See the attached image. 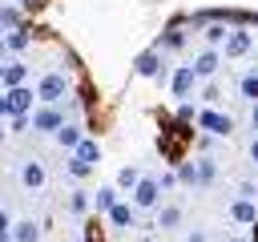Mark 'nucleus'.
Returning a JSON list of instances; mask_svg holds the SVG:
<instances>
[{"label":"nucleus","mask_w":258,"mask_h":242,"mask_svg":"<svg viewBox=\"0 0 258 242\" xmlns=\"http://www.w3.org/2000/svg\"><path fill=\"white\" fill-rule=\"evenodd\" d=\"M4 44H8V52H24V48L32 44V36H28L24 28H8V32H4Z\"/></svg>","instance_id":"f3484780"},{"label":"nucleus","mask_w":258,"mask_h":242,"mask_svg":"<svg viewBox=\"0 0 258 242\" xmlns=\"http://www.w3.org/2000/svg\"><path fill=\"white\" fill-rule=\"evenodd\" d=\"M226 32H230L226 24H206V32H202V36H206V44H210V48H222V40H226Z\"/></svg>","instance_id":"aec40b11"},{"label":"nucleus","mask_w":258,"mask_h":242,"mask_svg":"<svg viewBox=\"0 0 258 242\" xmlns=\"http://www.w3.org/2000/svg\"><path fill=\"white\" fill-rule=\"evenodd\" d=\"M20 186H24V190H40V186H44V165H40L36 157L20 165Z\"/></svg>","instance_id":"9b49d317"},{"label":"nucleus","mask_w":258,"mask_h":242,"mask_svg":"<svg viewBox=\"0 0 258 242\" xmlns=\"http://www.w3.org/2000/svg\"><path fill=\"white\" fill-rule=\"evenodd\" d=\"M157 182H161V190H169V186H177V173H161Z\"/></svg>","instance_id":"7c9ffc66"},{"label":"nucleus","mask_w":258,"mask_h":242,"mask_svg":"<svg viewBox=\"0 0 258 242\" xmlns=\"http://www.w3.org/2000/svg\"><path fill=\"white\" fill-rule=\"evenodd\" d=\"M250 242H258V222H254V234H250Z\"/></svg>","instance_id":"e433bc0d"},{"label":"nucleus","mask_w":258,"mask_h":242,"mask_svg":"<svg viewBox=\"0 0 258 242\" xmlns=\"http://www.w3.org/2000/svg\"><path fill=\"white\" fill-rule=\"evenodd\" d=\"M194 85H198V73H194V65H177V69H173V77H169V89H173V97H189V93H194Z\"/></svg>","instance_id":"423d86ee"},{"label":"nucleus","mask_w":258,"mask_h":242,"mask_svg":"<svg viewBox=\"0 0 258 242\" xmlns=\"http://www.w3.org/2000/svg\"><path fill=\"white\" fill-rule=\"evenodd\" d=\"M12 242H40V226L32 222V218H24V222H12Z\"/></svg>","instance_id":"4468645a"},{"label":"nucleus","mask_w":258,"mask_h":242,"mask_svg":"<svg viewBox=\"0 0 258 242\" xmlns=\"http://www.w3.org/2000/svg\"><path fill=\"white\" fill-rule=\"evenodd\" d=\"M60 125H64V113H60L56 105H40V109L32 113V129H36V133H56Z\"/></svg>","instance_id":"39448f33"},{"label":"nucleus","mask_w":258,"mask_h":242,"mask_svg":"<svg viewBox=\"0 0 258 242\" xmlns=\"http://www.w3.org/2000/svg\"><path fill=\"white\" fill-rule=\"evenodd\" d=\"M24 81H28V65H20V60H4L0 65V85L4 89H16Z\"/></svg>","instance_id":"0eeeda50"},{"label":"nucleus","mask_w":258,"mask_h":242,"mask_svg":"<svg viewBox=\"0 0 258 242\" xmlns=\"http://www.w3.org/2000/svg\"><path fill=\"white\" fill-rule=\"evenodd\" d=\"M69 210H73V214H85V210H89V198H85V194H73V198H69Z\"/></svg>","instance_id":"cd10ccee"},{"label":"nucleus","mask_w":258,"mask_h":242,"mask_svg":"<svg viewBox=\"0 0 258 242\" xmlns=\"http://www.w3.org/2000/svg\"><path fill=\"white\" fill-rule=\"evenodd\" d=\"M214 173H218V165H214V157H202V161H198V186H206V182H214Z\"/></svg>","instance_id":"4be33fe9"},{"label":"nucleus","mask_w":258,"mask_h":242,"mask_svg":"<svg viewBox=\"0 0 258 242\" xmlns=\"http://www.w3.org/2000/svg\"><path fill=\"white\" fill-rule=\"evenodd\" d=\"M117 202H121V198H117V186H101V190L93 194V206H97L101 214H109V210H113Z\"/></svg>","instance_id":"dca6fc26"},{"label":"nucleus","mask_w":258,"mask_h":242,"mask_svg":"<svg viewBox=\"0 0 258 242\" xmlns=\"http://www.w3.org/2000/svg\"><path fill=\"white\" fill-rule=\"evenodd\" d=\"M230 242H246V238H230Z\"/></svg>","instance_id":"4c0bfd02"},{"label":"nucleus","mask_w":258,"mask_h":242,"mask_svg":"<svg viewBox=\"0 0 258 242\" xmlns=\"http://www.w3.org/2000/svg\"><path fill=\"white\" fill-rule=\"evenodd\" d=\"M238 198H250V202H254V198H258V190H254V182H242V190H238Z\"/></svg>","instance_id":"c756f323"},{"label":"nucleus","mask_w":258,"mask_h":242,"mask_svg":"<svg viewBox=\"0 0 258 242\" xmlns=\"http://www.w3.org/2000/svg\"><path fill=\"white\" fill-rule=\"evenodd\" d=\"M0 32H4V24H0Z\"/></svg>","instance_id":"ea45409f"},{"label":"nucleus","mask_w":258,"mask_h":242,"mask_svg":"<svg viewBox=\"0 0 258 242\" xmlns=\"http://www.w3.org/2000/svg\"><path fill=\"white\" fill-rule=\"evenodd\" d=\"M0 24H4V32L16 28V24H20V12H16V8H0Z\"/></svg>","instance_id":"a878e982"},{"label":"nucleus","mask_w":258,"mask_h":242,"mask_svg":"<svg viewBox=\"0 0 258 242\" xmlns=\"http://www.w3.org/2000/svg\"><path fill=\"white\" fill-rule=\"evenodd\" d=\"M218 65H222V52H218V48L198 52V56H194V73H198V81H202V77H214V73H218Z\"/></svg>","instance_id":"6e6552de"},{"label":"nucleus","mask_w":258,"mask_h":242,"mask_svg":"<svg viewBox=\"0 0 258 242\" xmlns=\"http://www.w3.org/2000/svg\"><path fill=\"white\" fill-rule=\"evenodd\" d=\"M4 56H8V44H4V36H0V60H4Z\"/></svg>","instance_id":"c9c22d12"},{"label":"nucleus","mask_w":258,"mask_h":242,"mask_svg":"<svg viewBox=\"0 0 258 242\" xmlns=\"http://www.w3.org/2000/svg\"><path fill=\"white\" fill-rule=\"evenodd\" d=\"M157 202H161V182L141 173V182L133 186V206H137V210H153Z\"/></svg>","instance_id":"20e7f679"},{"label":"nucleus","mask_w":258,"mask_h":242,"mask_svg":"<svg viewBox=\"0 0 258 242\" xmlns=\"http://www.w3.org/2000/svg\"><path fill=\"white\" fill-rule=\"evenodd\" d=\"M64 169H69L73 177H89V173H93V165H89V161H81V157H69V161H64Z\"/></svg>","instance_id":"5701e85b"},{"label":"nucleus","mask_w":258,"mask_h":242,"mask_svg":"<svg viewBox=\"0 0 258 242\" xmlns=\"http://www.w3.org/2000/svg\"><path fill=\"white\" fill-rule=\"evenodd\" d=\"M4 97H8V113H12V117L32 109V89H24V85H16V89H4Z\"/></svg>","instance_id":"1a4fd4ad"},{"label":"nucleus","mask_w":258,"mask_h":242,"mask_svg":"<svg viewBox=\"0 0 258 242\" xmlns=\"http://www.w3.org/2000/svg\"><path fill=\"white\" fill-rule=\"evenodd\" d=\"M137 182H141V169H137V165H125V169L117 173V186H121V190H129V194H133V186H137Z\"/></svg>","instance_id":"412c9836"},{"label":"nucleus","mask_w":258,"mask_h":242,"mask_svg":"<svg viewBox=\"0 0 258 242\" xmlns=\"http://www.w3.org/2000/svg\"><path fill=\"white\" fill-rule=\"evenodd\" d=\"M0 117H12V113H8V97H4V93H0Z\"/></svg>","instance_id":"2f4dec72"},{"label":"nucleus","mask_w":258,"mask_h":242,"mask_svg":"<svg viewBox=\"0 0 258 242\" xmlns=\"http://www.w3.org/2000/svg\"><path fill=\"white\" fill-rule=\"evenodd\" d=\"M109 222H113L117 230H129V226H137V206H133V202H117V206L109 210Z\"/></svg>","instance_id":"9d476101"},{"label":"nucleus","mask_w":258,"mask_h":242,"mask_svg":"<svg viewBox=\"0 0 258 242\" xmlns=\"http://www.w3.org/2000/svg\"><path fill=\"white\" fill-rule=\"evenodd\" d=\"M177 182H185V186H198V161H181V169H177Z\"/></svg>","instance_id":"b1692460"},{"label":"nucleus","mask_w":258,"mask_h":242,"mask_svg":"<svg viewBox=\"0 0 258 242\" xmlns=\"http://www.w3.org/2000/svg\"><path fill=\"white\" fill-rule=\"evenodd\" d=\"M133 69H137L141 77H165V69H161V52H141Z\"/></svg>","instance_id":"ddd939ff"},{"label":"nucleus","mask_w":258,"mask_h":242,"mask_svg":"<svg viewBox=\"0 0 258 242\" xmlns=\"http://www.w3.org/2000/svg\"><path fill=\"white\" fill-rule=\"evenodd\" d=\"M250 44H254V36H250V28H230L218 52H222L226 60H234V56H246V52H250Z\"/></svg>","instance_id":"f03ea898"},{"label":"nucleus","mask_w":258,"mask_h":242,"mask_svg":"<svg viewBox=\"0 0 258 242\" xmlns=\"http://www.w3.org/2000/svg\"><path fill=\"white\" fill-rule=\"evenodd\" d=\"M64 93H69V77H64V73H44L40 85H36V97H40L44 105H56Z\"/></svg>","instance_id":"f257e3e1"},{"label":"nucleus","mask_w":258,"mask_h":242,"mask_svg":"<svg viewBox=\"0 0 258 242\" xmlns=\"http://www.w3.org/2000/svg\"><path fill=\"white\" fill-rule=\"evenodd\" d=\"M250 125H254V129H258V105H254V109H250Z\"/></svg>","instance_id":"f704fd0d"},{"label":"nucleus","mask_w":258,"mask_h":242,"mask_svg":"<svg viewBox=\"0 0 258 242\" xmlns=\"http://www.w3.org/2000/svg\"><path fill=\"white\" fill-rule=\"evenodd\" d=\"M0 141H4V129H0Z\"/></svg>","instance_id":"58836bf2"},{"label":"nucleus","mask_w":258,"mask_h":242,"mask_svg":"<svg viewBox=\"0 0 258 242\" xmlns=\"http://www.w3.org/2000/svg\"><path fill=\"white\" fill-rule=\"evenodd\" d=\"M230 218L242 222V226H254V222H258V206H254L250 198H238V202L230 206Z\"/></svg>","instance_id":"f8f14e48"},{"label":"nucleus","mask_w":258,"mask_h":242,"mask_svg":"<svg viewBox=\"0 0 258 242\" xmlns=\"http://www.w3.org/2000/svg\"><path fill=\"white\" fill-rule=\"evenodd\" d=\"M250 161L258 165V137H254V145H250Z\"/></svg>","instance_id":"473e14b6"},{"label":"nucleus","mask_w":258,"mask_h":242,"mask_svg":"<svg viewBox=\"0 0 258 242\" xmlns=\"http://www.w3.org/2000/svg\"><path fill=\"white\" fill-rule=\"evenodd\" d=\"M73 157H81V161H89V165H97V161H101V145H97L93 137H81V145L73 149Z\"/></svg>","instance_id":"2eb2a0df"},{"label":"nucleus","mask_w":258,"mask_h":242,"mask_svg":"<svg viewBox=\"0 0 258 242\" xmlns=\"http://www.w3.org/2000/svg\"><path fill=\"white\" fill-rule=\"evenodd\" d=\"M52 137H56L60 149H77V145H81V129H77V125H60Z\"/></svg>","instance_id":"a211bd4d"},{"label":"nucleus","mask_w":258,"mask_h":242,"mask_svg":"<svg viewBox=\"0 0 258 242\" xmlns=\"http://www.w3.org/2000/svg\"><path fill=\"white\" fill-rule=\"evenodd\" d=\"M185 44V32L181 28H169V36H165V48H181Z\"/></svg>","instance_id":"bb28decb"},{"label":"nucleus","mask_w":258,"mask_h":242,"mask_svg":"<svg viewBox=\"0 0 258 242\" xmlns=\"http://www.w3.org/2000/svg\"><path fill=\"white\" fill-rule=\"evenodd\" d=\"M8 230H12V218H8V210H0V238H12Z\"/></svg>","instance_id":"c85d7f7f"},{"label":"nucleus","mask_w":258,"mask_h":242,"mask_svg":"<svg viewBox=\"0 0 258 242\" xmlns=\"http://www.w3.org/2000/svg\"><path fill=\"white\" fill-rule=\"evenodd\" d=\"M177 222H181V210H177V206H161V210H157V226H161V230H173Z\"/></svg>","instance_id":"6ab92c4d"},{"label":"nucleus","mask_w":258,"mask_h":242,"mask_svg":"<svg viewBox=\"0 0 258 242\" xmlns=\"http://www.w3.org/2000/svg\"><path fill=\"white\" fill-rule=\"evenodd\" d=\"M189 242H206V234H202V230H194V234H189Z\"/></svg>","instance_id":"72a5a7b5"},{"label":"nucleus","mask_w":258,"mask_h":242,"mask_svg":"<svg viewBox=\"0 0 258 242\" xmlns=\"http://www.w3.org/2000/svg\"><path fill=\"white\" fill-rule=\"evenodd\" d=\"M198 125L206 133H214V137H230L234 133V117L230 113H218V109H202L198 113Z\"/></svg>","instance_id":"7ed1b4c3"},{"label":"nucleus","mask_w":258,"mask_h":242,"mask_svg":"<svg viewBox=\"0 0 258 242\" xmlns=\"http://www.w3.org/2000/svg\"><path fill=\"white\" fill-rule=\"evenodd\" d=\"M242 97L258 101V73H246V77H242Z\"/></svg>","instance_id":"393cba45"}]
</instances>
